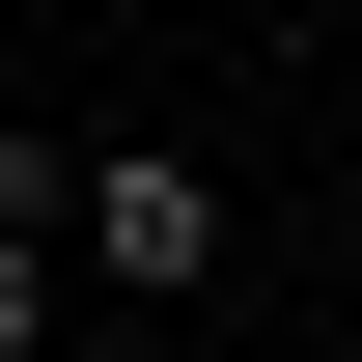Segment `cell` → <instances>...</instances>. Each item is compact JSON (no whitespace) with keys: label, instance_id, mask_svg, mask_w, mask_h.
Returning a JSON list of instances; mask_svg holds the SVG:
<instances>
[{"label":"cell","instance_id":"obj_2","mask_svg":"<svg viewBox=\"0 0 362 362\" xmlns=\"http://www.w3.org/2000/svg\"><path fill=\"white\" fill-rule=\"evenodd\" d=\"M56 307H84V251H56V139H0V362H56Z\"/></svg>","mask_w":362,"mask_h":362},{"label":"cell","instance_id":"obj_1","mask_svg":"<svg viewBox=\"0 0 362 362\" xmlns=\"http://www.w3.org/2000/svg\"><path fill=\"white\" fill-rule=\"evenodd\" d=\"M56 251H84L112 307H195V279H223V168H195V139H112V168H56Z\"/></svg>","mask_w":362,"mask_h":362}]
</instances>
